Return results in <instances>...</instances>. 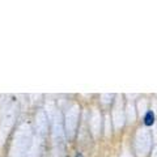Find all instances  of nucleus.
I'll list each match as a JSON object with an SVG mask.
<instances>
[{
    "mask_svg": "<svg viewBox=\"0 0 157 157\" xmlns=\"http://www.w3.org/2000/svg\"><path fill=\"white\" fill-rule=\"evenodd\" d=\"M155 123V114H153V111H147V114L144 117V124L145 126H152Z\"/></svg>",
    "mask_w": 157,
    "mask_h": 157,
    "instance_id": "obj_1",
    "label": "nucleus"
}]
</instances>
